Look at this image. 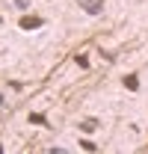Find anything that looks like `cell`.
<instances>
[{"label":"cell","mask_w":148,"mask_h":154,"mask_svg":"<svg viewBox=\"0 0 148 154\" xmlns=\"http://www.w3.org/2000/svg\"><path fill=\"white\" fill-rule=\"evenodd\" d=\"M77 3L86 15H101L104 12V0H77Z\"/></svg>","instance_id":"obj_1"},{"label":"cell","mask_w":148,"mask_h":154,"mask_svg":"<svg viewBox=\"0 0 148 154\" xmlns=\"http://www.w3.org/2000/svg\"><path fill=\"white\" fill-rule=\"evenodd\" d=\"M42 24H45V21H42V18H36V15H24V18L18 21V27H21V30H39Z\"/></svg>","instance_id":"obj_2"},{"label":"cell","mask_w":148,"mask_h":154,"mask_svg":"<svg viewBox=\"0 0 148 154\" xmlns=\"http://www.w3.org/2000/svg\"><path fill=\"white\" fill-rule=\"evenodd\" d=\"M122 83H125V89H130V92H136V89H139V77H136V74H125Z\"/></svg>","instance_id":"obj_3"},{"label":"cell","mask_w":148,"mask_h":154,"mask_svg":"<svg viewBox=\"0 0 148 154\" xmlns=\"http://www.w3.org/2000/svg\"><path fill=\"white\" fill-rule=\"evenodd\" d=\"M30 122H33V125H48V119L42 113H30Z\"/></svg>","instance_id":"obj_4"},{"label":"cell","mask_w":148,"mask_h":154,"mask_svg":"<svg viewBox=\"0 0 148 154\" xmlns=\"http://www.w3.org/2000/svg\"><path fill=\"white\" fill-rule=\"evenodd\" d=\"M80 148H83V151H95V148H98V145H95L92 139H83V142H80Z\"/></svg>","instance_id":"obj_5"},{"label":"cell","mask_w":148,"mask_h":154,"mask_svg":"<svg viewBox=\"0 0 148 154\" xmlns=\"http://www.w3.org/2000/svg\"><path fill=\"white\" fill-rule=\"evenodd\" d=\"M80 128H83V131H86V134H89V131H95V128H98V122H95V119H89V122H83V125H80Z\"/></svg>","instance_id":"obj_6"},{"label":"cell","mask_w":148,"mask_h":154,"mask_svg":"<svg viewBox=\"0 0 148 154\" xmlns=\"http://www.w3.org/2000/svg\"><path fill=\"white\" fill-rule=\"evenodd\" d=\"M74 62H77L80 68H89V57H83V54H80V57H74Z\"/></svg>","instance_id":"obj_7"},{"label":"cell","mask_w":148,"mask_h":154,"mask_svg":"<svg viewBox=\"0 0 148 154\" xmlns=\"http://www.w3.org/2000/svg\"><path fill=\"white\" fill-rule=\"evenodd\" d=\"M0 107H3V95H0Z\"/></svg>","instance_id":"obj_8"},{"label":"cell","mask_w":148,"mask_h":154,"mask_svg":"<svg viewBox=\"0 0 148 154\" xmlns=\"http://www.w3.org/2000/svg\"><path fill=\"white\" fill-rule=\"evenodd\" d=\"M0 21H3V18H0Z\"/></svg>","instance_id":"obj_9"}]
</instances>
